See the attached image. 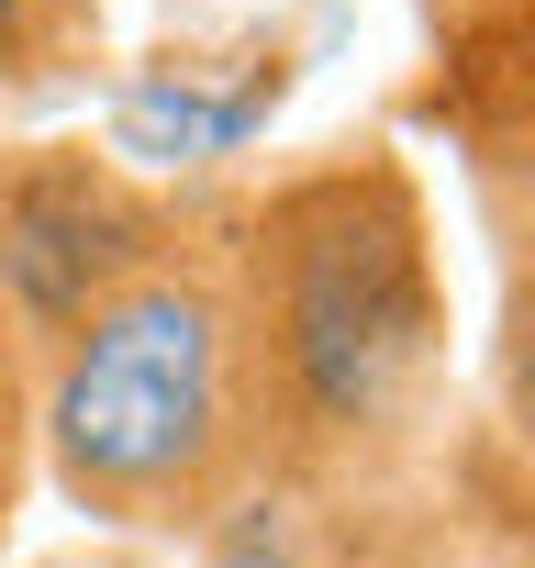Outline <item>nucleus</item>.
Instances as JSON below:
<instances>
[{
    "label": "nucleus",
    "mask_w": 535,
    "mask_h": 568,
    "mask_svg": "<svg viewBox=\"0 0 535 568\" xmlns=\"http://www.w3.org/2000/svg\"><path fill=\"white\" fill-rule=\"evenodd\" d=\"M502 101H535V0H468L446 23V79L424 90V112L446 123L502 112Z\"/></svg>",
    "instance_id": "obj_4"
},
{
    "label": "nucleus",
    "mask_w": 535,
    "mask_h": 568,
    "mask_svg": "<svg viewBox=\"0 0 535 568\" xmlns=\"http://www.w3.org/2000/svg\"><path fill=\"white\" fill-rule=\"evenodd\" d=\"M23 479H34V335L0 313V535L23 513Z\"/></svg>",
    "instance_id": "obj_7"
},
{
    "label": "nucleus",
    "mask_w": 535,
    "mask_h": 568,
    "mask_svg": "<svg viewBox=\"0 0 535 568\" xmlns=\"http://www.w3.org/2000/svg\"><path fill=\"white\" fill-rule=\"evenodd\" d=\"M468 145V179H480V212L513 256V278H535V101H502V112H468L457 123Z\"/></svg>",
    "instance_id": "obj_5"
},
{
    "label": "nucleus",
    "mask_w": 535,
    "mask_h": 568,
    "mask_svg": "<svg viewBox=\"0 0 535 568\" xmlns=\"http://www.w3.org/2000/svg\"><path fill=\"white\" fill-rule=\"evenodd\" d=\"M101 34V0H0V101L57 90Z\"/></svg>",
    "instance_id": "obj_6"
},
{
    "label": "nucleus",
    "mask_w": 535,
    "mask_h": 568,
    "mask_svg": "<svg viewBox=\"0 0 535 568\" xmlns=\"http://www.w3.org/2000/svg\"><path fill=\"white\" fill-rule=\"evenodd\" d=\"M46 568H90V557H46Z\"/></svg>",
    "instance_id": "obj_9"
},
{
    "label": "nucleus",
    "mask_w": 535,
    "mask_h": 568,
    "mask_svg": "<svg viewBox=\"0 0 535 568\" xmlns=\"http://www.w3.org/2000/svg\"><path fill=\"white\" fill-rule=\"evenodd\" d=\"M268 468H357L391 446L446 357L435 212L391 145L313 156L223 223Z\"/></svg>",
    "instance_id": "obj_1"
},
{
    "label": "nucleus",
    "mask_w": 535,
    "mask_h": 568,
    "mask_svg": "<svg viewBox=\"0 0 535 568\" xmlns=\"http://www.w3.org/2000/svg\"><path fill=\"white\" fill-rule=\"evenodd\" d=\"M502 435L535 457V278H513V313H502Z\"/></svg>",
    "instance_id": "obj_8"
},
{
    "label": "nucleus",
    "mask_w": 535,
    "mask_h": 568,
    "mask_svg": "<svg viewBox=\"0 0 535 568\" xmlns=\"http://www.w3.org/2000/svg\"><path fill=\"white\" fill-rule=\"evenodd\" d=\"M457 12H468V0H457Z\"/></svg>",
    "instance_id": "obj_10"
},
{
    "label": "nucleus",
    "mask_w": 535,
    "mask_h": 568,
    "mask_svg": "<svg viewBox=\"0 0 535 568\" xmlns=\"http://www.w3.org/2000/svg\"><path fill=\"white\" fill-rule=\"evenodd\" d=\"M34 468L123 535L223 524L268 468L234 278L212 245H190V223L34 346Z\"/></svg>",
    "instance_id": "obj_2"
},
{
    "label": "nucleus",
    "mask_w": 535,
    "mask_h": 568,
    "mask_svg": "<svg viewBox=\"0 0 535 568\" xmlns=\"http://www.w3.org/2000/svg\"><path fill=\"white\" fill-rule=\"evenodd\" d=\"M179 245V212L101 145H0V313L34 346L79 324L112 278Z\"/></svg>",
    "instance_id": "obj_3"
}]
</instances>
